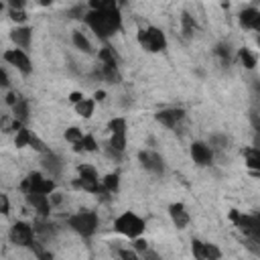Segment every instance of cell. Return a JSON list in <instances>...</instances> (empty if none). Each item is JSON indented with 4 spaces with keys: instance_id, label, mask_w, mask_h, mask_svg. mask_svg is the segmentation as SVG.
Listing matches in <instances>:
<instances>
[{
    "instance_id": "obj_14",
    "label": "cell",
    "mask_w": 260,
    "mask_h": 260,
    "mask_svg": "<svg viewBox=\"0 0 260 260\" xmlns=\"http://www.w3.org/2000/svg\"><path fill=\"white\" fill-rule=\"evenodd\" d=\"M26 201L35 207V211H37L41 217H49L51 207H53L49 195H43V193H26Z\"/></svg>"
},
{
    "instance_id": "obj_26",
    "label": "cell",
    "mask_w": 260,
    "mask_h": 260,
    "mask_svg": "<svg viewBox=\"0 0 260 260\" xmlns=\"http://www.w3.org/2000/svg\"><path fill=\"white\" fill-rule=\"evenodd\" d=\"M30 138H32V132L28 130V128H20V130H16V138H14V144H16V148H24V146H30Z\"/></svg>"
},
{
    "instance_id": "obj_27",
    "label": "cell",
    "mask_w": 260,
    "mask_h": 260,
    "mask_svg": "<svg viewBox=\"0 0 260 260\" xmlns=\"http://www.w3.org/2000/svg\"><path fill=\"white\" fill-rule=\"evenodd\" d=\"M102 185H104V191L106 193H116L118 187H120V177L116 173H110V175H106L102 179Z\"/></svg>"
},
{
    "instance_id": "obj_46",
    "label": "cell",
    "mask_w": 260,
    "mask_h": 260,
    "mask_svg": "<svg viewBox=\"0 0 260 260\" xmlns=\"http://www.w3.org/2000/svg\"><path fill=\"white\" fill-rule=\"evenodd\" d=\"M89 8H91V10L102 8V0H89Z\"/></svg>"
},
{
    "instance_id": "obj_1",
    "label": "cell",
    "mask_w": 260,
    "mask_h": 260,
    "mask_svg": "<svg viewBox=\"0 0 260 260\" xmlns=\"http://www.w3.org/2000/svg\"><path fill=\"white\" fill-rule=\"evenodd\" d=\"M85 24L95 32V37L100 39H110L114 37L120 28H122V16L118 8H98V10H89L85 14Z\"/></svg>"
},
{
    "instance_id": "obj_12",
    "label": "cell",
    "mask_w": 260,
    "mask_h": 260,
    "mask_svg": "<svg viewBox=\"0 0 260 260\" xmlns=\"http://www.w3.org/2000/svg\"><path fill=\"white\" fill-rule=\"evenodd\" d=\"M191 158L199 167H207L213 162V148L205 142H193L191 144Z\"/></svg>"
},
{
    "instance_id": "obj_32",
    "label": "cell",
    "mask_w": 260,
    "mask_h": 260,
    "mask_svg": "<svg viewBox=\"0 0 260 260\" xmlns=\"http://www.w3.org/2000/svg\"><path fill=\"white\" fill-rule=\"evenodd\" d=\"M81 138H83V134H81V130H79L77 126H71V128L65 130V140H67V142L75 144V142H79Z\"/></svg>"
},
{
    "instance_id": "obj_10",
    "label": "cell",
    "mask_w": 260,
    "mask_h": 260,
    "mask_svg": "<svg viewBox=\"0 0 260 260\" xmlns=\"http://www.w3.org/2000/svg\"><path fill=\"white\" fill-rule=\"evenodd\" d=\"M138 160H140V165H142L148 173H152V175H162V173H165L162 156L156 154V152H152V150H140V152H138Z\"/></svg>"
},
{
    "instance_id": "obj_6",
    "label": "cell",
    "mask_w": 260,
    "mask_h": 260,
    "mask_svg": "<svg viewBox=\"0 0 260 260\" xmlns=\"http://www.w3.org/2000/svg\"><path fill=\"white\" fill-rule=\"evenodd\" d=\"M230 219L250 238V240H260V213L256 215H244L238 209L230 211Z\"/></svg>"
},
{
    "instance_id": "obj_4",
    "label": "cell",
    "mask_w": 260,
    "mask_h": 260,
    "mask_svg": "<svg viewBox=\"0 0 260 260\" xmlns=\"http://www.w3.org/2000/svg\"><path fill=\"white\" fill-rule=\"evenodd\" d=\"M138 43L144 51L148 53H160L167 49V37L160 28L156 26H148V28H140L138 30Z\"/></svg>"
},
{
    "instance_id": "obj_37",
    "label": "cell",
    "mask_w": 260,
    "mask_h": 260,
    "mask_svg": "<svg viewBox=\"0 0 260 260\" xmlns=\"http://www.w3.org/2000/svg\"><path fill=\"white\" fill-rule=\"evenodd\" d=\"M67 16H69V18H85V14H83V8H81V6L71 8V10L67 12Z\"/></svg>"
},
{
    "instance_id": "obj_48",
    "label": "cell",
    "mask_w": 260,
    "mask_h": 260,
    "mask_svg": "<svg viewBox=\"0 0 260 260\" xmlns=\"http://www.w3.org/2000/svg\"><path fill=\"white\" fill-rule=\"evenodd\" d=\"M252 30H256V32H260V14L256 16V22H254V26H252Z\"/></svg>"
},
{
    "instance_id": "obj_45",
    "label": "cell",
    "mask_w": 260,
    "mask_h": 260,
    "mask_svg": "<svg viewBox=\"0 0 260 260\" xmlns=\"http://www.w3.org/2000/svg\"><path fill=\"white\" fill-rule=\"evenodd\" d=\"M93 100H95V102H104V100H106V91H102V89L95 91V93H93Z\"/></svg>"
},
{
    "instance_id": "obj_34",
    "label": "cell",
    "mask_w": 260,
    "mask_h": 260,
    "mask_svg": "<svg viewBox=\"0 0 260 260\" xmlns=\"http://www.w3.org/2000/svg\"><path fill=\"white\" fill-rule=\"evenodd\" d=\"M8 16L14 22H26V12L24 10H16V8H8Z\"/></svg>"
},
{
    "instance_id": "obj_36",
    "label": "cell",
    "mask_w": 260,
    "mask_h": 260,
    "mask_svg": "<svg viewBox=\"0 0 260 260\" xmlns=\"http://www.w3.org/2000/svg\"><path fill=\"white\" fill-rule=\"evenodd\" d=\"M0 211H2V215H8V211H10L8 195H0Z\"/></svg>"
},
{
    "instance_id": "obj_28",
    "label": "cell",
    "mask_w": 260,
    "mask_h": 260,
    "mask_svg": "<svg viewBox=\"0 0 260 260\" xmlns=\"http://www.w3.org/2000/svg\"><path fill=\"white\" fill-rule=\"evenodd\" d=\"M98 59L102 61V65L118 67V63H116V55H114V49H110V47H104V49L98 53Z\"/></svg>"
},
{
    "instance_id": "obj_43",
    "label": "cell",
    "mask_w": 260,
    "mask_h": 260,
    "mask_svg": "<svg viewBox=\"0 0 260 260\" xmlns=\"http://www.w3.org/2000/svg\"><path fill=\"white\" fill-rule=\"evenodd\" d=\"M81 100H83V93H81V91H71V93H69V102H71V104H79Z\"/></svg>"
},
{
    "instance_id": "obj_35",
    "label": "cell",
    "mask_w": 260,
    "mask_h": 260,
    "mask_svg": "<svg viewBox=\"0 0 260 260\" xmlns=\"http://www.w3.org/2000/svg\"><path fill=\"white\" fill-rule=\"evenodd\" d=\"M209 142H211V148H225L228 146V138L225 136H219V134H213L209 138Z\"/></svg>"
},
{
    "instance_id": "obj_49",
    "label": "cell",
    "mask_w": 260,
    "mask_h": 260,
    "mask_svg": "<svg viewBox=\"0 0 260 260\" xmlns=\"http://www.w3.org/2000/svg\"><path fill=\"white\" fill-rule=\"evenodd\" d=\"M53 0H39V4H43V6H49Z\"/></svg>"
},
{
    "instance_id": "obj_2",
    "label": "cell",
    "mask_w": 260,
    "mask_h": 260,
    "mask_svg": "<svg viewBox=\"0 0 260 260\" xmlns=\"http://www.w3.org/2000/svg\"><path fill=\"white\" fill-rule=\"evenodd\" d=\"M114 230H116L118 234L130 238V240H134V238H140V236L144 234L146 223H144V219H142L140 215H136L134 211H124L122 215L116 217Z\"/></svg>"
},
{
    "instance_id": "obj_7",
    "label": "cell",
    "mask_w": 260,
    "mask_h": 260,
    "mask_svg": "<svg viewBox=\"0 0 260 260\" xmlns=\"http://www.w3.org/2000/svg\"><path fill=\"white\" fill-rule=\"evenodd\" d=\"M20 191L22 193H43V195H51L55 191V181L53 179H45L41 173H28L26 179L20 183Z\"/></svg>"
},
{
    "instance_id": "obj_3",
    "label": "cell",
    "mask_w": 260,
    "mask_h": 260,
    "mask_svg": "<svg viewBox=\"0 0 260 260\" xmlns=\"http://www.w3.org/2000/svg\"><path fill=\"white\" fill-rule=\"evenodd\" d=\"M98 221L100 219H98V213L95 211L83 209V211H79V213H75V215L69 217V228L75 234L83 236V238H91L95 234V230H98Z\"/></svg>"
},
{
    "instance_id": "obj_50",
    "label": "cell",
    "mask_w": 260,
    "mask_h": 260,
    "mask_svg": "<svg viewBox=\"0 0 260 260\" xmlns=\"http://www.w3.org/2000/svg\"><path fill=\"white\" fill-rule=\"evenodd\" d=\"M126 2H128V0H118V4H126Z\"/></svg>"
},
{
    "instance_id": "obj_5",
    "label": "cell",
    "mask_w": 260,
    "mask_h": 260,
    "mask_svg": "<svg viewBox=\"0 0 260 260\" xmlns=\"http://www.w3.org/2000/svg\"><path fill=\"white\" fill-rule=\"evenodd\" d=\"M77 173H79V179L73 181L75 189H83V191H89V193H106L102 181L98 179V171L91 165H79Z\"/></svg>"
},
{
    "instance_id": "obj_23",
    "label": "cell",
    "mask_w": 260,
    "mask_h": 260,
    "mask_svg": "<svg viewBox=\"0 0 260 260\" xmlns=\"http://www.w3.org/2000/svg\"><path fill=\"white\" fill-rule=\"evenodd\" d=\"M181 24H183V32H185V37H193V35H195V30H197V22H195V18H193L189 12H183V14H181Z\"/></svg>"
},
{
    "instance_id": "obj_17",
    "label": "cell",
    "mask_w": 260,
    "mask_h": 260,
    "mask_svg": "<svg viewBox=\"0 0 260 260\" xmlns=\"http://www.w3.org/2000/svg\"><path fill=\"white\" fill-rule=\"evenodd\" d=\"M43 154H45L43 156V169L49 173V177H59L61 171H63L61 158L57 154H53V152H43Z\"/></svg>"
},
{
    "instance_id": "obj_44",
    "label": "cell",
    "mask_w": 260,
    "mask_h": 260,
    "mask_svg": "<svg viewBox=\"0 0 260 260\" xmlns=\"http://www.w3.org/2000/svg\"><path fill=\"white\" fill-rule=\"evenodd\" d=\"M49 199H51V203H53V205H59V203L63 201V197H61L59 193H51V195H49Z\"/></svg>"
},
{
    "instance_id": "obj_51",
    "label": "cell",
    "mask_w": 260,
    "mask_h": 260,
    "mask_svg": "<svg viewBox=\"0 0 260 260\" xmlns=\"http://www.w3.org/2000/svg\"><path fill=\"white\" fill-rule=\"evenodd\" d=\"M256 43H258V47H260V35H258V39H256Z\"/></svg>"
},
{
    "instance_id": "obj_31",
    "label": "cell",
    "mask_w": 260,
    "mask_h": 260,
    "mask_svg": "<svg viewBox=\"0 0 260 260\" xmlns=\"http://www.w3.org/2000/svg\"><path fill=\"white\" fill-rule=\"evenodd\" d=\"M213 53L223 61V63H230V59H232V51H230V45H225V43H219L215 49H213Z\"/></svg>"
},
{
    "instance_id": "obj_40",
    "label": "cell",
    "mask_w": 260,
    "mask_h": 260,
    "mask_svg": "<svg viewBox=\"0 0 260 260\" xmlns=\"http://www.w3.org/2000/svg\"><path fill=\"white\" fill-rule=\"evenodd\" d=\"M26 0H8V8H16V10H24Z\"/></svg>"
},
{
    "instance_id": "obj_47",
    "label": "cell",
    "mask_w": 260,
    "mask_h": 260,
    "mask_svg": "<svg viewBox=\"0 0 260 260\" xmlns=\"http://www.w3.org/2000/svg\"><path fill=\"white\" fill-rule=\"evenodd\" d=\"M2 85L4 87L8 85V73H6V69H2Z\"/></svg>"
},
{
    "instance_id": "obj_42",
    "label": "cell",
    "mask_w": 260,
    "mask_h": 260,
    "mask_svg": "<svg viewBox=\"0 0 260 260\" xmlns=\"http://www.w3.org/2000/svg\"><path fill=\"white\" fill-rule=\"evenodd\" d=\"M118 256L120 258H126V260H134L136 258V252H132V250H118Z\"/></svg>"
},
{
    "instance_id": "obj_19",
    "label": "cell",
    "mask_w": 260,
    "mask_h": 260,
    "mask_svg": "<svg viewBox=\"0 0 260 260\" xmlns=\"http://www.w3.org/2000/svg\"><path fill=\"white\" fill-rule=\"evenodd\" d=\"M12 116H14V120L26 124V120H28V102L24 98H18V102L12 106Z\"/></svg>"
},
{
    "instance_id": "obj_41",
    "label": "cell",
    "mask_w": 260,
    "mask_h": 260,
    "mask_svg": "<svg viewBox=\"0 0 260 260\" xmlns=\"http://www.w3.org/2000/svg\"><path fill=\"white\" fill-rule=\"evenodd\" d=\"M18 98H20L18 93H14V91H8V93H6V104H8L10 108H12V106H14L16 102H18Z\"/></svg>"
},
{
    "instance_id": "obj_29",
    "label": "cell",
    "mask_w": 260,
    "mask_h": 260,
    "mask_svg": "<svg viewBox=\"0 0 260 260\" xmlns=\"http://www.w3.org/2000/svg\"><path fill=\"white\" fill-rule=\"evenodd\" d=\"M238 57H240V61H242V65H244L246 69H254V67H256V57H254L248 49H240V51H238Z\"/></svg>"
},
{
    "instance_id": "obj_9",
    "label": "cell",
    "mask_w": 260,
    "mask_h": 260,
    "mask_svg": "<svg viewBox=\"0 0 260 260\" xmlns=\"http://www.w3.org/2000/svg\"><path fill=\"white\" fill-rule=\"evenodd\" d=\"M10 242L16 244V246H28L32 244V238H35V228L28 225L26 221H16L12 228H10Z\"/></svg>"
},
{
    "instance_id": "obj_16",
    "label": "cell",
    "mask_w": 260,
    "mask_h": 260,
    "mask_svg": "<svg viewBox=\"0 0 260 260\" xmlns=\"http://www.w3.org/2000/svg\"><path fill=\"white\" fill-rule=\"evenodd\" d=\"M10 39H12V43L16 47L28 49L30 43H32V28H28V26H16V28L10 30Z\"/></svg>"
},
{
    "instance_id": "obj_18",
    "label": "cell",
    "mask_w": 260,
    "mask_h": 260,
    "mask_svg": "<svg viewBox=\"0 0 260 260\" xmlns=\"http://www.w3.org/2000/svg\"><path fill=\"white\" fill-rule=\"evenodd\" d=\"M242 154H244L246 167H248L250 171H260V148L250 146V148H244Z\"/></svg>"
},
{
    "instance_id": "obj_20",
    "label": "cell",
    "mask_w": 260,
    "mask_h": 260,
    "mask_svg": "<svg viewBox=\"0 0 260 260\" xmlns=\"http://www.w3.org/2000/svg\"><path fill=\"white\" fill-rule=\"evenodd\" d=\"M73 150L75 152H93V150H98V142L91 134H83V138L73 144Z\"/></svg>"
},
{
    "instance_id": "obj_15",
    "label": "cell",
    "mask_w": 260,
    "mask_h": 260,
    "mask_svg": "<svg viewBox=\"0 0 260 260\" xmlns=\"http://www.w3.org/2000/svg\"><path fill=\"white\" fill-rule=\"evenodd\" d=\"M169 215H171L175 228L185 230L189 225V213H187V209H185L183 203H171L169 205Z\"/></svg>"
},
{
    "instance_id": "obj_30",
    "label": "cell",
    "mask_w": 260,
    "mask_h": 260,
    "mask_svg": "<svg viewBox=\"0 0 260 260\" xmlns=\"http://www.w3.org/2000/svg\"><path fill=\"white\" fill-rule=\"evenodd\" d=\"M108 130L112 134H126V120L124 118H112L108 122Z\"/></svg>"
},
{
    "instance_id": "obj_21",
    "label": "cell",
    "mask_w": 260,
    "mask_h": 260,
    "mask_svg": "<svg viewBox=\"0 0 260 260\" xmlns=\"http://www.w3.org/2000/svg\"><path fill=\"white\" fill-rule=\"evenodd\" d=\"M258 14H260V12H258L256 8H244V10L238 14L240 26H244V28H252L254 22H256V16H258Z\"/></svg>"
},
{
    "instance_id": "obj_13",
    "label": "cell",
    "mask_w": 260,
    "mask_h": 260,
    "mask_svg": "<svg viewBox=\"0 0 260 260\" xmlns=\"http://www.w3.org/2000/svg\"><path fill=\"white\" fill-rule=\"evenodd\" d=\"M183 118H185V110L181 108H167V110L156 112V122H160L167 128H175Z\"/></svg>"
},
{
    "instance_id": "obj_8",
    "label": "cell",
    "mask_w": 260,
    "mask_h": 260,
    "mask_svg": "<svg viewBox=\"0 0 260 260\" xmlns=\"http://www.w3.org/2000/svg\"><path fill=\"white\" fill-rule=\"evenodd\" d=\"M4 61L8 63V65H12V67H16L22 75H30V71H32V65H30V59H28V55L24 53V49H8L4 55Z\"/></svg>"
},
{
    "instance_id": "obj_38",
    "label": "cell",
    "mask_w": 260,
    "mask_h": 260,
    "mask_svg": "<svg viewBox=\"0 0 260 260\" xmlns=\"http://www.w3.org/2000/svg\"><path fill=\"white\" fill-rule=\"evenodd\" d=\"M106 154H108L110 158H116V160H120V158H122V152H120V150H116V148H114V146H110V144L106 146Z\"/></svg>"
},
{
    "instance_id": "obj_22",
    "label": "cell",
    "mask_w": 260,
    "mask_h": 260,
    "mask_svg": "<svg viewBox=\"0 0 260 260\" xmlns=\"http://www.w3.org/2000/svg\"><path fill=\"white\" fill-rule=\"evenodd\" d=\"M100 77H104L108 83H120V73H118V67H112V65H102Z\"/></svg>"
},
{
    "instance_id": "obj_52",
    "label": "cell",
    "mask_w": 260,
    "mask_h": 260,
    "mask_svg": "<svg viewBox=\"0 0 260 260\" xmlns=\"http://www.w3.org/2000/svg\"><path fill=\"white\" fill-rule=\"evenodd\" d=\"M221 2H223V4H228V2H230V0H221Z\"/></svg>"
},
{
    "instance_id": "obj_25",
    "label": "cell",
    "mask_w": 260,
    "mask_h": 260,
    "mask_svg": "<svg viewBox=\"0 0 260 260\" xmlns=\"http://www.w3.org/2000/svg\"><path fill=\"white\" fill-rule=\"evenodd\" d=\"M93 106H95V100H85V98H83L79 104H75V112H77L81 118H91Z\"/></svg>"
},
{
    "instance_id": "obj_33",
    "label": "cell",
    "mask_w": 260,
    "mask_h": 260,
    "mask_svg": "<svg viewBox=\"0 0 260 260\" xmlns=\"http://www.w3.org/2000/svg\"><path fill=\"white\" fill-rule=\"evenodd\" d=\"M110 146H114L116 150H120V152H124V148H126V134H112V138H110V142H108Z\"/></svg>"
},
{
    "instance_id": "obj_24",
    "label": "cell",
    "mask_w": 260,
    "mask_h": 260,
    "mask_svg": "<svg viewBox=\"0 0 260 260\" xmlns=\"http://www.w3.org/2000/svg\"><path fill=\"white\" fill-rule=\"evenodd\" d=\"M73 45L81 51V53H91L93 49H91V43L87 41V37L83 35V32H79V30H73Z\"/></svg>"
},
{
    "instance_id": "obj_11",
    "label": "cell",
    "mask_w": 260,
    "mask_h": 260,
    "mask_svg": "<svg viewBox=\"0 0 260 260\" xmlns=\"http://www.w3.org/2000/svg\"><path fill=\"white\" fill-rule=\"evenodd\" d=\"M191 252L195 258H201V260H217L221 258V250L213 244H205L201 240H193L191 242Z\"/></svg>"
},
{
    "instance_id": "obj_39",
    "label": "cell",
    "mask_w": 260,
    "mask_h": 260,
    "mask_svg": "<svg viewBox=\"0 0 260 260\" xmlns=\"http://www.w3.org/2000/svg\"><path fill=\"white\" fill-rule=\"evenodd\" d=\"M134 248H136L138 252H146V250H148V244H146V240L134 238Z\"/></svg>"
}]
</instances>
